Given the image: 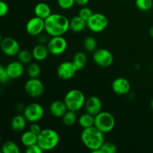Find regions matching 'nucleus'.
<instances>
[{"instance_id": "1", "label": "nucleus", "mask_w": 153, "mask_h": 153, "mask_svg": "<svg viewBox=\"0 0 153 153\" xmlns=\"http://www.w3.org/2000/svg\"><path fill=\"white\" fill-rule=\"evenodd\" d=\"M70 29V20L60 13H52L45 19V32L50 37L64 36Z\"/></svg>"}, {"instance_id": "2", "label": "nucleus", "mask_w": 153, "mask_h": 153, "mask_svg": "<svg viewBox=\"0 0 153 153\" xmlns=\"http://www.w3.org/2000/svg\"><path fill=\"white\" fill-rule=\"evenodd\" d=\"M80 138L84 146L93 153L98 150L105 142L104 133L100 131L94 126L83 128Z\"/></svg>"}, {"instance_id": "3", "label": "nucleus", "mask_w": 153, "mask_h": 153, "mask_svg": "<svg viewBox=\"0 0 153 153\" xmlns=\"http://www.w3.org/2000/svg\"><path fill=\"white\" fill-rule=\"evenodd\" d=\"M60 141V136L52 128H43L37 134V143L43 152L55 149Z\"/></svg>"}, {"instance_id": "4", "label": "nucleus", "mask_w": 153, "mask_h": 153, "mask_svg": "<svg viewBox=\"0 0 153 153\" xmlns=\"http://www.w3.org/2000/svg\"><path fill=\"white\" fill-rule=\"evenodd\" d=\"M86 98L82 91L78 89L69 91L64 97V102L69 111L77 112L85 106Z\"/></svg>"}, {"instance_id": "5", "label": "nucleus", "mask_w": 153, "mask_h": 153, "mask_svg": "<svg viewBox=\"0 0 153 153\" xmlns=\"http://www.w3.org/2000/svg\"><path fill=\"white\" fill-rule=\"evenodd\" d=\"M115 125V118L110 112L102 111L94 117V126L104 134L113 131Z\"/></svg>"}, {"instance_id": "6", "label": "nucleus", "mask_w": 153, "mask_h": 153, "mask_svg": "<svg viewBox=\"0 0 153 153\" xmlns=\"http://www.w3.org/2000/svg\"><path fill=\"white\" fill-rule=\"evenodd\" d=\"M108 25L107 16L101 13H94L87 21V27L91 31L100 33L105 31Z\"/></svg>"}, {"instance_id": "7", "label": "nucleus", "mask_w": 153, "mask_h": 153, "mask_svg": "<svg viewBox=\"0 0 153 153\" xmlns=\"http://www.w3.org/2000/svg\"><path fill=\"white\" fill-rule=\"evenodd\" d=\"M23 115L29 123H37L44 115V108L40 104L32 102L25 107Z\"/></svg>"}, {"instance_id": "8", "label": "nucleus", "mask_w": 153, "mask_h": 153, "mask_svg": "<svg viewBox=\"0 0 153 153\" xmlns=\"http://www.w3.org/2000/svg\"><path fill=\"white\" fill-rule=\"evenodd\" d=\"M49 54L53 55H61L66 52L67 49V41L64 36L51 37L46 44Z\"/></svg>"}, {"instance_id": "9", "label": "nucleus", "mask_w": 153, "mask_h": 153, "mask_svg": "<svg viewBox=\"0 0 153 153\" xmlns=\"http://www.w3.org/2000/svg\"><path fill=\"white\" fill-rule=\"evenodd\" d=\"M25 91L29 97L37 98L44 93V85L38 78H30L25 84Z\"/></svg>"}, {"instance_id": "10", "label": "nucleus", "mask_w": 153, "mask_h": 153, "mask_svg": "<svg viewBox=\"0 0 153 153\" xmlns=\"http://www.w3.org/2000/svg\"><path fill=\"white\" fill-rule=\"evenodd\" d=\"M93 59L94 62L100 67H108L113 63L114 55L108 49L101 48L97 49L94 51Z\"/></svg>"}, {"instance_id": "11", "label": "nucleus", "mask_w": 153, "mask_h": 153, "mask_svg": "<svg viewBox=\"0 0 153 153\" xmlns=\"http://www.w3.org/2000/svg\"><path fill=\"white\" fill-rule=\"evenodd\" d=\"M0 48L4 55L10 57L17 55L20 51L19 42L11 37H4L0 44Z\"/></svg>"}, {"instance_id": "12", "label": "nucleus", "mask_w": 153, "mask_h": 153, "mask_svg": "<svg viewBox=\"0 0 153 153\" xmlns=\"http://www.w3.org/2000/svg\"><path fill=\"white\" fill-rule=\"evenodd\" d=\"M25 30L29 35L37 37L45 31V19L38 16H34L27 22Z\"/></svg>"}, {"instance_id": "13", "label": "nucleus", "mask_w": 153, "mask_h": 153, "mask_svg": "<svg viewBox=\"0 0 153 153\" xmlns=\"http://www.w3.org/2000/svg\"><path fill=\"white\" fill-rule=\"evenodd\" d=\"M77 71L73 61H64L57 68V75L63 80H69L74 77Z\"/></svg>"}, {"instance_id": "14", "label": "nucleus", "mask_w": 153, "mask_h": 153, "mask_svg": "<svg viewBox=\"0 0 153 153\" xmlns=\"http://www.w3.org/2000/svg\"><path fill=\"white\" fill-rule=\"evenodd\" d=\"M111 88L114 92L117 95H126L131 91V83L125 78H117L112 82Z\"/></svg>"}, {"instance_id": "15", "label": "nucleus", "mask_w": 153, "mask_h": 153, "mask_svg": "<svg viewBox=\"0 0 153 153\" xmlns=\"http://www.w3.org/2000/svg\"><path fill=\"white\" fill-rule=\"evenodd\" d=\"M84 107H85L86 112L94 115V116H96L100 111H102V102L98 97L92 96V97H90L89 98L86 99Z\"/></svg>"}, {"instance_id": "16", "label": "nucleus", "mask_w": 153, "mask_h": 153, "mask_svg": "<svg viewBox=\"0 0 153 153\" xmlns=\"http://www.w3.org/2000/svg\"><path fill=\"white\" fill-rule=\"evenodd\" d=\"M7 74L10 79L20 78L24 73V64L19 61H13L9 63L6 67Z\"/></svg>"}, {"instance_id": "17", "label": "nucleus", "mask_w": 153, "mask_h": 153, "mask_svg": "<svg viewBox=\"0 0 153 153\" xmlns=\"http://www.w3.org/2000/svg\"><path fill=\"white\" fill-rule=\"evenodd\" d=\"M67 111L68 109L64 102L61 100H55L52 102L49 106V112L52 116L56 118H62Z\"/></svg>"}, {"instance_id": "18", "label": "nucleus", "mask_w": 153, "mask_h": 153, "mask_svg": "<svg viewBox=\"0 0 153 153\" xmlns=\"http://www.w3.org/2000/svg\"><path fill=\"white\" fill-rule=\"evenodd\" d=\"M31 53L33 59L37 61H43L47 58L49 52L46 45L38 43L33 48Z\"/></svg>"}, {"instance_id": "19", "label": "nucleus", "mask_w": 153, "mask_h": 153, "mask_svg": "<svg viewBox=\"0 0 153 153\" xmlns=\"http://www.w3.org/2000/svg\"><path fill=\"white\" fill-rule=\"evenodd\" d=\"M27 120L23 114H16L10 121V127L13 131L16 132L22 131L27 125Z\"/></svg>"}, {"instance_id": "20", "label": "nucleus", "mask_w": 153, "mask_h": 153, "mask_svg": "<svg viewBox=\"0 0 153 153\" xmlns=\"http://www.w3.org/2000/svg\"><path fill=\"white\" fill-rule=\"evenodd\" d=\"M34 14L36 16L46 19L52 14L51 7L48 4L45 2H39L34 7Z\"/></svg>"}, {"instance_id": "21", "label": "nucleus", "mask_w": 153, "mask_h": 153, "mask_svg": "<svg viewBox=\"0 0 153 153\" xmlns=\"http://www.w3.org/2000/svg\"><path fill=\"white\" fill-rule=\"evenodd\" d=\"M87 27V21L78 16H74L70 20V29L73 32H81L84 31Z\"/></svg>"}, {"instance_id": "22", "label": "nucleus", "mask_w": 153, "mask_h": 153, "mask_svg": "<svg viewBox=\"0 0 153 153\" xmlns=\"http://www.w3.org/2000/svg\"><path fill=\"white\" fill-rule=\"evenodd\" d=\"M20 141L22 144L25 147L35 144L37 141V134H34L30 130L24 131L20 137Z\"/></svg>"}, {"instance_id": "23", "label": "nucleus", "mask_w": 153, "mask_h": 153, "mask_svg": "<svg viewBox=\"0 0 153 153\" xmlns=\"http://www.w3.org/2000/svg\"><path fill=\"white\" fill-rule=\"evenodd\" d=\"M88 62V57L83 52H77L73 57V63L78 71L82 70L86 66Z\"/></svg>"}, {"instance_id": "24", "label": "nucleus", "mask_w": 153, "mask_h": 153, "mask_svg": "<svg viewBox=\"0 0 153 153\" xmlns=\"http://www.w3.org/2000/svg\"><path fill=\"white\" fill-rule=\"evenodd\" d=\"M94 117L91 114L86 113L81 115L78 119V123L82 128H89L94 126Z\"/></svg>"}, {"instance_id": "25", "label": "nucleus", "mask_w": 153, "mask_h": 153, "mask_svg": "<svg viewBox=\"0 0 153 153\" xmlns=\"http://www.w3.org/2000/svg\"><path fill=\"white\" fill-rule=\"evenodd\" d=\"M1 152L3 153H19L20 149L15 142L12 140H7L3 143L1 146Z\"/></svg>"}, {"instance_id": "26", "label": "nucleus", "mask_w": 153, "mask_h": 153, "mask_svg": "<svg viewBox=\"0 0 153 153\" xmlns=\"http://www.w3.org/2000/svg\"><path fill=\"white\" fill-rule=\"evenodd\" d=\"M63 123L67 126H72L77 122V115L76 112L72 111H67L65 114L62 117Z\"/></svg>"}, {"instance_id": "27", "label": "nucleus", "mask_w": 153, "mask_h": 153, "mask_svg": "<svg viewBox=\"0 0 153 153\" xmlns=\"http://www.w3.org/2000/svg\"><path fill=\"white\" fill-rule=\"evenodd\" d=\"M18 61H20L23 64H28L32 61L33 56L32 53L27 49H22L17 54Z\"/></svg>"}, {"instance_id": "28", "label": "nucleus", "mask_w": 153, "mask_h": 153, "mask_svg": "<svg viewBox=\"0 0 153 153\" xmlns=\"http://www.w3.org/2000/svg\"><path fill=\"white\" fill-rule=\"evenodd\" d=\"M26 71L30 78H38L41 73V67L37 63H31L27 67Z\"/></svg>"}, {"instance_id": "29", "label": "nucleus", "mask_w": 153, "mask_h": 153, "mask_svg": "<svg viewBox=\"0 0 153 153\" xmlns=\"http://www.w3.org/2000/svg\"><path fill=\"white\" fill-rule=\"evenodd\" d=\"M84 47L87 52H94L97 49V42L95 37L92 36L86 37L84 40Z\"/></svg>"}, {"instance_id": "30", "label": "nucleus", "mask_w": 153, "mask_h": 153, "mask_svg": "<svg viewBox=\"0 0 153 153\" xmlns=\"http://www.w3.org/2000/svg\"><path fill=\"white\" fill-rule=\"evenodd\" d=\"M117 151V148L114 143L111 142H105L102 143L101 147L94 153H115Z\"/></svg>"}, {"instance_id": "31", "label": "nucleus", "mask_w": 153, "mask_h": 153, "mask_svg": "<svg viewBox=\"0 0 153 153\" xmlns=\"http://www.w3.org/2000/svg\"><path fill=\"white\" fill-rule=\"evenodd\" d=\"M135 5L141 11H149L153 7V0H135Z\"/></svg>"}, {"instance_id": "32", "label": "nucleus", "mask_w": 153, "mask_h": 153, "mask_svg": "<svg viewBox=\"0 0 153 153\" xmlns=\"http://www.w3.org/2000/svg\"><path fill=\"white\" fill-rule=\"evenodd\" d=\"M94 12L90 7L86 6H82V8L79 11V16L85 21H88L91 16L93 15Z\"/></svg>"}, {"instance_id": "33", "label": "nucleus", "mask_w": 153, "mask_h": 153, "mask_svg": "<svg viewBox=\"0 0 153 153\" xmlns=\"http://www.w3.org/2000/svg\"><path fill=\"white\" fill-rule=\"evenodd\" d=\"M57 1L58 6L64 10L72 8L76 4V0H57Z\"/></svg>"}, {"instance_id": "34", "label": "nucleus", "mask_w": 153, "mask_h": 153, "mask_svg": "<svg viewBox=\"0 0 153 153\" xmlns=\"http://www.w3.org/2000/svg\"><path fill=\"white\" fill-rule=\"evenodd\" d=\"M10 79L6 70V67H4L0 64V84L7 83Z\"/></svg>"}, {"instance_id": "35", "label": "nucleus", "mask_w": 153, "mask_h": 153, "mask_svg": "<svg viewBox=\"0 0 153 153\" xmlns=\"http://www.w3.org/2000/svg\"><path fill=\"white\" fill-rule=\"evenodd\" d=\"M25 152L26 153H43V151L39 146L37 143L31 145L29 146L25 147Z\"/></svg>"}, {"instance_id": "36", "label": "nucleus", "mask_w": 153, "mask_h": 153, "mask_svg": "<svg viewBox=\"0 0 153 153\" xmlns=\"http://www.w3.org/2000/svg\"><path fill=\"white\" fill-rule=\"evenodd\" d=\"M9 7L7 3L0 0V17H3L8 13Z\"/></svg>"}, {"instance_id": "37", "label": "nucleus", "mask_w": 153, "mask_h": 153, "mask_svg": "<svg viewBox=\"0 0 153 153\" xmlns=\"http://www.w3.org/2000/svg\"><path fill=\"white\" fill-rule=\"evenodd\" d=\"M48 36H49V34H47L46 33V34H44L43 32L41 33V34H40L39 35H37V42H38V43H40V44H44V45L47 44V43L49 40Z\"/></svg>"}, {"instance_id": "38", "label": "nucleus", "mask_w": 153, "mask_h": 153, "mask_svg": "<svg viewBox=\"0 0 153 153\" xmlns=\"http://www.w3.org/2000/svg\"><path fill=\"white\" fill-rule=\"evenodd\" d=\"M42 129H43V128H41V126H40L37 123H31V126H30L29 130L36 134H38L41 131Z\"/></svg>"}, {"instance_id": "39", "label": "nucleus", "mask_w": 153, "mask_h": 153, "mask_svg": "<svg viewBox=\"0 0 153 153\" xmlns=\"http://www.w3.org/2000/svg\"><path fill=\"white\" fill-rule=\"evenodd\" d=\"M90 0H76V3L80 6H86L89 3Z\"/></svg>"}, {"instance_id": "40", "label": "nucleus", "mask_w": 153, "mask_h": 153, "mask_svg": "<svg viewBox=\"0 0 153 153\" xmlns=\"http://www.w3.org/2000/svg\"><path fill=\"white\" fill-rule=\"evenodd\" d=\"M16 109L19 112H23L24 109H25V106L22 103H19V104H17L16 105Z\"/></svg>"}, {"instance_id": "41", "label": "nucleus", "mask_w": 153, "mask_h": 153, "mask_svg": "<svg viewBox=\"0 0 153 153\" xmlns=\"http://www.w3.org/2000/svg\"><path fill=\"white\" fill-rule=\"evenodd\" d=\"M149 34H150L151 37H152L153 38V25L152 27H151L150 30H149Z\"/></svg>"}, {"instance_id": "42", "label": "nucleus", "mask_w": 153, "mask_h": 153, "mask_svg": "<svg viewBox=\"0 0 153 153\" xmlns=\"http://www.w3.org/2000/svg\"><path fill=\"white\" fill-rule=\"evenodd\" d=\"M150 106H151V108H152L153 109V99H152V101H151V102H150Z\"/></svg>"}, {"instance_id": "43", "label": "nucleus", "mask_w": 153, "mask_h": 153, "mask_svg": "<svg viewBox=\"0 0 153 153\" xmlns=\"http://www.w3.org/2000/svg\"><path fill=\"white\" fill-rule=\"evenodd\" d=\"M2 37H1V33H0V44H1V40H2Z\"/></svg>"}, {"instance_id": "44", "label": "nucleus", "mask_w": 153, "mask_h": 153, "mask_svg": "<svg viewBox=\"0 0 153 153\" xmlns=\"http://www.w3.org/2000/svg\"><path fill=\"white\" fill-rule=\"evenodd\" d=\"M1 134H0V143H1Z\"/></svg>"}, {"instance_id": "45", "label": "nucleus", "mask_w": 153, "mask_h": 153, "mask_svg": "<svg viewBox=\"0 0 153 153\" xmlns=\"http://www.w3.org/2000/svg\"><path fill=\"white\" fill-rule=\"evenodd\" d=\"M1 152H1V149H0V153Z\"/></svg>"}, {"instance_id": "46", "label": "nucleus", "mask_w": 153, "mask_h": 153, "mask_svg": "<svg viewBox=\"0 0 153 153\" xmlns=\"http://www.w3.org/2000/svg\"><path fill=\"white\" fill-rule=\"evenodd\" d=\"M123 1H126V0H123Z\"/></svg>"}]
</instances>
